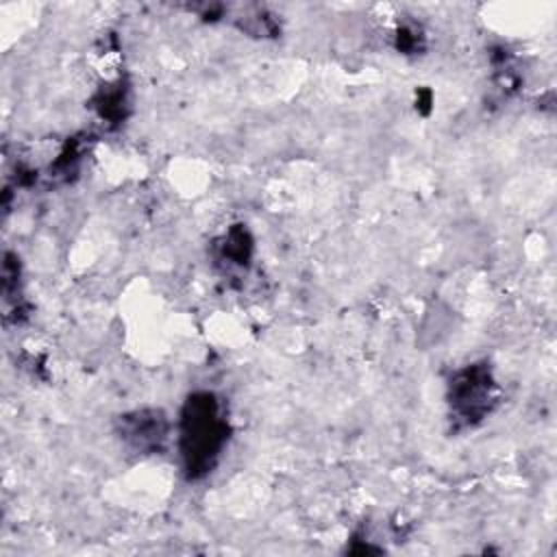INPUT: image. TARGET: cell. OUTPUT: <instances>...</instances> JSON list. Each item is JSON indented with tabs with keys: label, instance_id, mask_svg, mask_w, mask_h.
Segmentation results:
<instances>
[{
	"label": "cell",
	"instance_id": "obj_2",
	"mask_svg": "<svg viewBox=\"0 0 557 557\" xmlns=\"http://www.w3.org/2000/svg\"><path fill=\"white\" fill-rule=\"evenodd\" d=\"M450 403L455 411L472 422L490 411L492 403V379L490 370L483 366H470L461 370L450 383Z\"/></svg>",
	"mask_w": 557,
	"mask_h": 557
},
{
	"label": "cell",
	"instance_id": "obj_1",
	"mask_svg": "<svg viewBox=\"0 0 557 557\" xmlns=\"http://www.w3.org/2000/svg\"><path fill=\"white\" fill-rule=\"evenodd\" d=\"M226 440V422L211 394H194L183 411L181 450L189 476L205 474Z\"/></svg>",
	"mask_w": 557,
	"mask_h": 557
},
{
	"label": "cell",
	"instance_id": "obj_3",
	"mask_svg": "<svg viewBox=\"0 0 557 557\" xmlns=\"http://www.w3.org/2000/svg\"><path fill=\"white\" fill-rule=\"evenodd\" d=\"M122 424V435L137 450L159 448L165 437V420L161 411H137L133 416H126Z\"/></svg>",
	"mask_w": 557,
	"mask_h": 557
}]
</instances>
